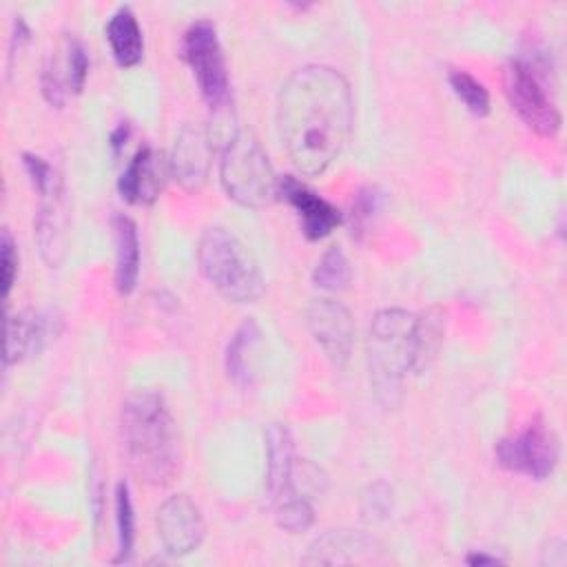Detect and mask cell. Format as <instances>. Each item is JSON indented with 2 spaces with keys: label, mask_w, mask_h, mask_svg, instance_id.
I'll list each match as a JSON object with an SVG mask.
<instances>
[{
  "label": "cell",
  "mask_w": 567,
  "mask_h": 567,
  "mask_svg": "<svg viewBox=\"0 0 567 567\" xmlns=\"http://www.w3.org/2000/svg\"><path fill=\"white\" fill-rule=\"evenodd\" d=\"M40 89H42L44 100L51 106H55V109L64 106L69 82H66V75L60 71V62L58 60L49 58V62L44 64L42 75H40Z\"/></svg>",
  "instance_id": "4316f807"
},
{
  "label": "cell",
  "mask_w": 567,
  "mask_h": 567,
  "mask_svg": "<svg viewBox=\"0 0 567 567\" xmlns=\"http://www.w3.org/2000/svg\"><path fill=\"white\" fill-rule=\"evenodd\" d=\"M213 142L202 124H186L179 128L168 157V173L184 190H199L210 171Z\"/></svg>",
  "instance_id": "4fadbf2b"
},
{
  "label": "cell",
  "mask_w": 567,
  "mask_h": 567,
  "mask_svg": "<svg viewBox=\"0 0 567 567\" xmlns=\"http://www.w3.org/2000/svg\"><path fill=\"white\" fill-rule=\"evenodd\" d=\"M219 179L226 195L246 208L268 206L279 188V177L261 142L248 128L235 131L226 142L219 159Z\"/></svg>",
  "instance_id": "5b68a950"
},
{
  "label": "cell",
  "mask_w": 567,
  "mask_h": 567,
  "mask_svg": "<svg viewBox=\"0 0 567 567\" xmlns=\"http://www.w3.org/2000/svg\"><path fill=\"white\" fill-rule=\"evenodd\" d=\"M113 244H115V270L113 281L120 295H131L140 279V235L131 217L113 215Z\"/></svg>",
  "instance_id": "ac0fdd59"
},
{
  "label": "cell",
  "mask_w": 567,
  "mask_h": 567,
  "mask_svg": "<svg viewBox=\"0 0 567 567\" xmlns=\"http://www.w3.org/2000/svg\"><path fill=\"white\" fill-rule=\"evenodd\" d=\"M29 27H27V22L18 16V20L13 22V33H11V42H9V71H11V64H13V60H16V53L29 42Z\"/></svg>",
  "instance_id": "f546056e"
},
{
  "label": "cell",
  "mask_w": 567,
  "mask_h": 567,
  "mask_svg": "<svg viewBox=\"0 0 567 567\" xmlns=\"http://www.w3.org/2000/svg\"><path fill=\"white\" fill-rule=\"evenodd\" d=\"M0 264H2V297L7 299L16 277H18V250H16V241L9 233V228H2V239H0Z\"/></svg>",
  "instance_id": "f1b7e54d"
},
{
  "label": "cell",
  "mask_w": 567,
  "mask_h": 567,
  "mask_svg": "<svg viewBox=\"0 0 567 567\" xmlns=\"http://www.w3.org/2000/svg\"><path fill=\"white\" fill-rule=\"evenodd\" d=\"M392 507V487L383 481H377L372 485H368V489L361 496V512L368 518H383L388 516Z\"/></svg>",
  "instance_id": "83f0119b"
},
{
  "label": "cell",
  "mask_w": 567,
  "mask_h": 567,
  "mask_svg": "<svg viewBox=\"0 0 567 567\" xmlns=\"http://www.w3.org/2000/svg\"><path fill=\"white\" fill-rule=\"evenodd\" d=\"M377 543L357 529H330L317 536L308 545V554L301 558L310 565H341L372 560Z\"/></svg>",
  "instance_id": "2e32d148"
},
{
  "label": "cell",
  "mask_w": 567,
  "mask_h": 567,
  "mask_svg": "<svg viewBox=\"0 0 567 567\" xmlns=\"http://www.w3.org/2000/svg\"><path fill=\"white\" fill-rule=\"evenodd\" d=\"M447 82H450V89L454 91V95L465 104V109L472 115L483 117L489 113V93L472 73L463 71V69H452L447 73Z\"/></svg>",
  "instance_id": "cb8c5ba5"
},
{
  "label": "cell",
  "mask_w": 567,
  "mask_h": 567,
  "mask_svg": "<svg viewBox=\"0 0 567 567\" xmlns=\"http://www.w3.org/2000/svg\"><path fill=\"white\" fill-rule=\"evenodd\" d=\"M292 467H295L292 434L284 423H270L266 430V476H264V492L270 507L290 492Z\"/></svg>",
  "instance_id": "e0dca14e"
},
{
  "label": "cell",
  "mask_w": 567,
  "mask_h": 567,
  "mask_svg": "<svg viewBox=\"0 0 567 567\" xmlns=\"http://www.w3.org/2000/svg\"><path fill=\"white\" fill-rule=\"evenodd\" d=\"M120 439L131 470L148 485H166L179 465L175 419L159 392L137 390L120 412Z\"/></svg>",
  "instance_id": "7a4b0ae2"
},
{
  "label": "cell",
  "mask_w": 567,
  "mask_h": 567,
  "mask_svg": "<svg viewBox=\"0 0 567 567\" xmlns=\"http://www.w3.org/2000/svg\"><path fill=\"white\" fill-rule=\"evenodd\" d=\"M197 264L206 281L233 303H252L266 281L257 259L244 241L221 226H210L197 241Z\"/></svg>",
  "instance_id": "3957f363"
},
{
  "label": "cell",
  "mask_w": 567,
  "mask_h": 567,
  "mask_svg": "<svg viewBox=\"0 0 567 567\" xmlns=\"http://www.w3.org/2000/svg\"><path fill=\"white\" fill-rule=\"evenodd\" d=\"M350 277H352L350 261L339 246H330L319 257V261L312 270V284H315V288H319L323 292L343 290L350 284Z\"/></svg>",
  "instance_id": "44dd1931"
},
{
  "label": "cell",
  "mask_w": 567,
  "mask_h": 567,
  "mask_svg": "<svg viewBox=\"0 0 567 567\" xmlns=\"http://www.w3.org/2000/svg\"><path fill=\"white\" fill-rule=\"evenodd\" d=\"M383 190L377 186H363L357 190L350 208V233L352 237L361 239L363 233H368L370 224L377 219L381 206H383Z\"/></svg>",
  "instance_id": "d4e9b609"
},
{
  "label": "cell",
  "mask_w": 567,
  "mask_h": 567,
  "mask_svg": "<svg viewBox=\"0 0 567 567\" xmlns=\"http://www.w3.org/2000/svg\"><path fill=\"white\" fill-rule=\"evenodd\" d=\"M104 35L106 42L111 47L113 60L122 66V69H133L142 62L144 58V38H142V29L140 22L135 18V13L131 11V7H117L104 27Z\"/></svg>",
  "instance_id": "d6986e66"
},
{
  "label": "cell",
  "mask_w": 567,
  "mask_h": 567,
  "mask_svg": "<svg viewBox=\"0 0 567 567\" xmlns=\"http://www.w3.org/2000/svg\"><path fill=\"white\" fill-rule=\"evenodd\" d=\"M66 188L58 173L42 190H38L35 241L49 268H58L66 250Z\"/></svg>",
  "instance_id": "8fae6325"
},
{
  "label": "cell",
  "mask_w": 567,
  "mask_h": 567,
  "mask_svg": "<svg viewBox=\"0 0 567 567\" xmlns=\"http://www.w3.org/2000/svg\"><path fill=\"white\" fill-rule=\"evenodd\" d=\"M275 520L288 534H303L315 523V507L308 496L299 492H290L288 496L279 498L275 505Z\"/></svg>",
  "instance_id": "7402d4cb"
},
{
  "label": "cell",
  "mask_w": 567,
  "mask_h": 567,
  "mask_svg": "<svg viewBox=\"0 0 567 567\" xmlns=\"http://www.w3.org/2000/svg\"><path fill=\"white\" fill-rule=\"evenodd\" d=\"M549 60L545 53L512 58L503 71V91L523 124L540 137H554L563 117L549 93Z\"/></svg>",
  "instance_id": "8992f818"
},
{
  "label": "cell",
  "mask_w": 567,
  "mask_h": 567,
  "mask_svg": "<svg viewBox=\"0 0 567 567\" xmlns=\"http://www.w3.org/2000/svg\"><path fill=\"white\" fill-rule=\"evenodd\" d=\"M419 315L403 308H383L370 321L368 361L379 394H394L401 381L416 372Z\"/></svg>",
  "instance_id": "277c9868"
},
{
  "label": "cell",
  "mask_w": 567,
  "mask_h": 567,
  "mask_svg": "<svg viewBox=\"0 0 567 567\" xmlns=\"http://www.w3.org/2000/svg\"><path fill=\"white\" fill-rule=\"evenodd\" d=\"M115 527H117V556L115 563L131 560L135 545V512L126 483L115 485Z\"/></svg>",
  "instance_id": "603a6c76"
},
{
  "label": "cell",
  "mask_w": 567,
  "mask_h": 567,
  "mask_svg": "<svg viewBox=\"0 0 567 567\" xmlns=\"http://www.w3.org/2000/svg\"><path fill=\"white\" fill-rule=\"evenodd\" d=\"M465 563L472 567H483V565H498V563H503V558H498L494 554H485V551H470L465 556Z\"/></svg>",
  "instance_id": "1f68e13d"
},
{
  "label": "cell",
  "mask_w": 567,
  "mask_h": 567,
  "mask_svg": "<svg viewBox=\"0 0 567 567\" xmlns=\"http://www.w3.org/2000/svg\"><path fill=\"white\" fill-rule=\"evenodd\" d=\"M155 527L159 543L166 554L179 558L193 554L206 536V523L202 516L199 505L186 496L175 494L168 496L155 516Z\"/></svg>",
  "instance_id": "30bf717a"
},
{
  "label": "cell",
  "mask_w": 567,
  "mask_h": 567,
  "mask_svg": "<svg viewBox=\"0 0 567 567\" xmlns=\"http://www.w3.org/2000/svg\"><path fill=\"white\" fill-rule=\"evenodd\" d=\"M281 148L303 177L323 175L352 133V93L332 66L306 64L281 84L275 109Z\"/></svg>",
  "instance_id": "6da1fadb"
},
{
  "label": "cell",
  "mask_w": 567,
  "mask_h": 567,
  "mask_svg": "<svg viewBox=\"0 0 567 567\" xmlns=\"http://www.w3.org/2000/svg\"><path fill=\"white\" fill-rule=\"evenodd\" d=\"M306 323L326 359L334 368H346L354 346L352 312L332 297H319L308 306Z\"/></svg>",
  "instance_id": "9c48e42d"
},
{
  "label": "cell",
  "mask_w": 567,
  "mask_h": 567,
  "mask_svg": "<svg viewBox=\"0 0 567 567\" xmlns=\"http://www.w3.org/2000/svg\"><path fill=\"white\" fill-rule=\"evenodd\" d=\"M182 55L193 71L204 102L221 109L228 102L230 80L217 27L210 20H195L182 35Z\"/></svg>",
  "instance_id": "52a82bcc"
},
{
  "label": "cell",
  "mask_w": 567,
  "mask_h": 567,
  "mask_svg": "<svg viewBox=\"0 0 567 567\" xmlns=\"http://www.w3.org/2000/svg\"><path fill=\"white\" fill-rule=\"evenodd\" d=\"M128 135H131V124H128V122H120V124L111 131L109 146H111V155H113V157L120 155V151H122L124 144L128 142Z\"/></svg>",
  "instance_id": "4dcf8cb0"
},
{
  "label": "cell",
  "mask_w": 567,
  "mask_h": 567,
  "mask_svg": "<svg viewBox=\"0 0 567 567\" xmlns=\"http://www.w3.org/2000/svg\"><path fill=\"white\" fill-rule=\"evenodd\" d=\"M62 332V317L51 308H24L7 321L4 363H20L35 357Z\"/></svg>",
  "instance_id": "7c38bea8"
},
{
  "label": "cell",
  "mask_w": 567,
  "mask_h": 567,
  "mask_svg": "<svg viewBox=\"0 0 567 567\" xmlns=\"http://www.w3.org/2000/svg\"><path fill=\"white\" fill-rule=\"evenodd\" d=\"M64 75L69 82V91L80 93L84 89V82L89 75V55H86L84 44L78 38H66Z\"/></svg>",
  "instance_id": "484cf974"
},
{
  "label": "cell",
  "mask_w": 567,
  "mask_h": 567,
  "mask_svg": "<svg viewBox=\"0 0 567 567\" xmlns=\"http://www.w3.org/2000/svg\"><path fill=\"white\" fill-rule=\"evenodd\" d=\"M259 337H261V330H259L257 321L244 319L226 346V354H224L226 374L233 383H237L241 388L250 383V374H252L250 372V352L259 343Z\"/></svg>",
  "instance_id": "ffe728a7"
},
{
  "label": "cell",
  "mask_w": 567,
  "mask_h": 567,
  "mask_svg": "<svg viewBox=\"0 0 567 567\" xmlns=\"http://www.w3.org/2000/svg\"><path fill=\"white\" fill-rule=\"evenodd\" d=\"M277 195H281L295 208L303 235L312 241L328 237L341 224L339 208L292 175L279 177Z\"/></svg>",
  "instance_id": "9a60e30c"
},
{
  "label": "cell",
  "mask_w": 567,
  "mask_h": 567,
  "mask_svg": "<svg viewBox=\"0 0 567 567\" xmlns=\"http://www.w3.org/2000/svg\"><path fill=\"white\" fill-rule=\"evenodd\" d=\"M166 175H171L168 159H164V155L157 148L144 144L133 153V157L124 166L117 179V190L122 199H126L128 204L146 206L153 204L162 193Z\"/></svg>",
  "instance_id": "5bb4252c"
},
{
  "label": "cell",
  "mask_w": 567,
  "mask_h": 567,
  "mask_svg": "<svg viewBox=\"0 0 567 567\" xmlns=\"http://www.w3.org/2000/svg\"><path fill=\"white\" fill-rule=\"evenodd\" d=\"M494 456L503 470L543 481L558 463V439L540 416H534L520 432L503 436Z\"/></svg>",
  "instance_id": "ba28073f"
}]
</instances>
